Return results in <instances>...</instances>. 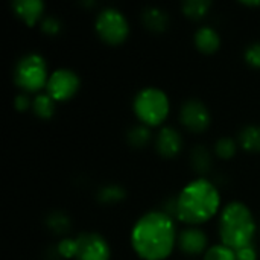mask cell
Returning <instances> with one entry per match:
<instances>
[{
	"label": "cell",
	"mask_w": 260,
	"mask_h": 260,
	"mask_svg": "<svg viewBox=\"0 0 260 260\" xmlns=\"http://www.w3.org/2000/svg\"><path fill=\"white\" fill-rule=\"evenodd\" d=\"M177 241L175 219L161 210L145 213L131 230V247L142 260L168 259Z\"/></svg>",
	"instance_id": "6da1fadb"
},
{
	"label": "cell",
	"mask_w": 260,
	"mask_h": 260,
	"mask_svg": "<svg viewBox=\"0 0 260 260\" xmlns=\"http://www.w3.org/2000/svg\"><path fill=\"white\" fill-rule=\"evenodd\" d=\"M177 198V219L197 227L212 219L221 207L218 187L204 177L187 183Z\"/></svg>",
	"instance_id": "7a4b0ae2"
},
{
	"label": "cell",
	"mask_w": 260,
	"mask_h": 260,
	"mask_svg": "<svg viewBox=\"0 0 260 260\" xmlns=\"http://www.w3.org/2000/svg\"><path fill=\"white\" fill-rule=\"evenodd\" d=\"M256 233V222L251 210L241 201L227 204L219 216V238L221 244L238 251L253 244Z\"/></svg>",
	"instance_id": "3957f363"
},
{
	"label": "cell",
	"mask_w": 260,
	"mask_h": 260,
	"mask_svg": "<svg viewBox=\"0 0 260 260\" xmlns=\"http://www.w3.org/2000/svg\"><path fill=\"white\" fill-rule=\"evenodd\" d=\"M133 110L140 123L152 128L161 125L168 119L171 104L163 90L157 87H145L134 96Z\"/></svg>",
	"instance_id": "277c9868"
},
{
	"label": "cell",
	"mask_w": 260,
	"mask_h": 260,
	"mask_svg": "<svg viewBox=\"0 0 260 260\" xmlns=\"http://www.w3.org/2000/svg\"><path fill=\"white\" fill-rule=\"evenodd\" d=\"M49 76L47 62L40 53L23 55L14 67V82L24 93H37L46 88Z\"/></svg>",
	"instance_id": "5b68a950"
},
{
	"label": "cell",
	"mask_w": 260,
	"mask_h": 260,
	"mask_svg": "<svg viewBox=\"0 0 260 260\" xmlns=\"http://www.w3.org/2000/svg\"><path fill=\"white\" fill-rule=\"evenodd\" d=\"M94 29L98 37L110 46L122 44L129 35V23L117 8H104L96 17Z\"/></svg>",
	"instance_id": "8992f818"
},
{
	"label": "cell",
	"mask_w": 260,
	"mask_h": 260,
	"mask_svg": "<svg viewBox=\"0 0 260 260\" xmlns=\"http://www.w3.org/2000/svg\"><path fill=\"white\" fill-rule=\"evenodd\" d=\"M81 87V79L72 69H56L50 73L46 91L55 102H66L72 99Z\"/></svg>",
	"instance_id": "52a82bcc"
},
{
	"label": "cell",
	"mask_w": 260,
	"mask_h": 260,
	"mask_svg": "<svg viewBox=\"0 0 260 260\" xmlns=\"http://www.w3.org/2000/svg\"><path fill=\"white\" fill-rule=\"evenodd\" d=\"M76 260H110L111 250L107 239L94 232H84L75 238Z\"/></svg>",
	"instance_id": "ba28073f"
},
{
	"label": "cell",
	"mask_w": 260,
	"mask_h": 260,
	"mask_svg": "<svg viewBox=\"0 0 260 260\" xmlns=\"http://www.w3.org/2000/svg\"><path fill=\"white\" fill-rule=\"evenodd\" d=\"M180 120L190 133H204L210 126V111L200 99H187L180 110Z\"/></svg>",
	"instance_id": "9c48e42d"
},
{
	"label": "cell",
	"mask_w": 260,
	"mask_h": 260,
	"mask_svg": "<svg viewBox=\"0 0 260 260\" xmlns=\"http://www.w3.org/2000/svg\"><path fill=\"white\" fill-rule=\"evenodd\" d=\"M207 244H209L207 235L198 227H189V229L183 230L178 235V241H177L178 248L187 256L206 254V251L209 250Z\"/></svg>",
	"instance_id": "30bf717a"
},
{
	"label": "cell",
	"mask_w": 260,
	"mask_h": 260,
	"mask_svg": "<svg viewBox=\"0 0 260 260\" xmlns=\"http://www.w3.org/2000/svg\"><path fill=\"white\" fill-rule=\"evenodd\" d=\"M155 148L163 158H174L183 149V137L175 128L165 126L157 134Z\"/></svg>",
	"instance_id": "8fae6325"
},
{
	"label": "cell",
	"mask_w": 260,
	"mask_h": 260,
	"mask_svg": "<svg viewBox=\"0 0 260 260\" xmlns=\"http://www.w3.org/2000/svg\"><path fill=\"white\" fill-rule=\"evenodd\" d=\"M14 14L29 27L35 26L44 12V3L41 0H15L12 2Z\"/></svg>",
	"instance_id": "7c38bea8"
},
{
	"label": "cell",
	"mask_w": 260,
	"mask_h": 260,
	"mask_svg": "<svg viewBox=\"0 0 260 260\" xmlns=\"http://www.w3.org/2000/svg\"><path fill=\"white\" fill-rule=\"evenodd\" d=\"M193 41H195L197 49L206 55H212V53L218 52V49L221 47V37H219L218 30L210 26H201L195 32Z\"/></svg>",
	"instance_id": "4fadbf2b"
},
{
	"label": "cell",
	"mask_w": 260,
	"mask_h": 260,
	"mask_svg": "<svg viewBox=\"0 0 260 260\" xmlns=\"http://www.w3.org/2000/svg\"><path fill=\"white\" fill-rule=\"evenodd\" d=\"M142 23L151 32H165L169 26V15L158 6H146L142 11Z\"/></svg>",
	"instance_id": "5bb4252c"
},
{
	"label": "cell",
	"mask_w": 260,
	"mask_h": 260,
	"mask_svg": "<svg viewBox=\"0 0 260 260\" xmlns=\"http://www.w3.org/2000/svg\"><path fill=\"white\" fill-rule=\"evenodd\" d=\"M213 165L212 152L204 145H197L190 151V166L198 175H206Z\"/></svg>",
	"instance_id": "9a60e30c"
},
{
	"label": "cell",
	"mask_w": 260,
	"mask_h": 260,
	"mask_svg": "<svg viewBox=\"0 0 260 260\" xmlns=\"http://www.w3.org/2000/svg\"><path fill=\"white\" fill-rule=\"evenodd\" d=\"M239 146H242L247 152L259 154L260 152V125L245 126L238 137Z\"/></svg>",
	"instance_id": "2e32d148"
},
{
	"label": "cell",
	"mask_w": 260,
	"mask_h": 260,
	"mask_svg": "<svg viewBox=\"0 0 260 260\" xmlns=\"http://www.w3.org/2000/svg\"><path fill=\"white\" fill-rule=\"evenodd\" d=\"M56 102L47 94V93H40L32 99V113L43 120L52 119L56 110Z\"/></svg>",
	"instance_id": "e0dca14e"
},
{
	"label": "cell",
	"mask_w": 260,
	"mask_h": 260,
	"mask_svg": "<svg viewBox=\"0 0 260 260\" xmlns=\"http://www.w3.org/2000/svg\"><path fill=\"white\" fill-rule=\"evenodd\" d=\"M151 140H152L151 128L143 123L134 125L126 131V142L134 149H142V148L148 146L151 143Z\"/></svg>",
	"instance_id": "ac0fdd59"
},
{
	"label": "cell",
	"mask_w": 260,
	"mask_h": 260,
	"mask_svg": "<svg viewBox=\"0 0 260 260\" xmlns=\"http://www.w3.org/2000/svg\"><path fill=\"white\" fill-rule=\"evenodd\" d=\"M46 227L53 233V235H67L72 229V221L67 213L61 210L50 212L46 216Z\"/></svg>",
	"instance_id": "d6986e66"
},
{
	"label": "cell",
	"mask_w": 260,
	"mask_h": 260,
	"mask_svg": "<svg viewBox=\"0 0 260 260\" xmlns=\"http://www.w3.org/2000/svg\"><path fill=\"white\" fill-rule=\"evenodd\" d=\"M126 197V192L119 184H105L98 192V201L102 204H117L123 201Z\"/></svg>",
	"instance_id": "ffe728a7"
},
{
	"label": "cell",
	"mask_w": 260,
	"mask_h": 260,
	"mask_svg": "<svg viewBox=\"0 0 260 260\" xmlns=\"http://www.w3.org/2000/svg\"><path fill=\"white\" fill-rule=\"evenodd\" d=\"M212 3L209 0H187L183 3V14L190 20H201L210 11Z\"/></svg>",
	"instance_id": "44dd1931"
},
{
	"label": "cell",
	"mask_w": 260,
	"mask_h": 260,
	"mask_svg": "<svg viewBox=\"0 0 260 260\" xmlns=\"http://www.w3.org/2000/svg\"><path fill=\"white\" fill-rule=\"evenodd\" d=\"M238 151V142L232 137H222L216 140L215 143V155L221 160H230L236 155Z\"/></svg>",
	"instance_id": "7402d4cb"
},
{
	"label": "cell",
	"mask_w": 260,
	"mask_h": 260,
	"mask_svg": "<svg viewBox=\"0 0 260 260\" xmlns=\"http://www.w3.org/2000/svg\"><path fill=\"white\" fill-rule=\"evenodd\" d=\"M204 260H236V251L224 244L212 245L206 251Z\"/></svg>",
	"instance_id": "603a6c76"
},
{
	"label": "cell",
	"mask_w": 260,
	"mask_h": 260,
	"mask_svg": "<svg viewBox=\"0 0 260 260\" xmlns=\"http://www.w3.org/2000/svg\"><path fill=\"white\" fill-rule=\"evenodd\" d=\"M41 30L46 34V35H58L61 30H62V23L59 18H56L55 15H47L41 20Z\"/></svg>",
	"instance_id": "cb8c5ba5"
},
{
	"label": "cell",
	"mask_w": 260,
	"mask_h": 260,
	"mask_svg": "<svg viewBox=\"0 0 260 260\" xmlns=\"http://www.w3.org/2000/svg\"><path fill=\"white\" fill-rule=\"evenodd\" d=\"M56 248L62 259H75V256H76V242L72 238L61 239V242L56 244Z\"/></svg>",
	"instance_id": "d4e9b609"
},
{
	"label": "cell",
	"mask_w": 260,
	"mask_h": 260,
	"mask_svg": "<svg viewBox=\"0 0 260 260\" xmlns=\"http://www.w3.org/2000/svg\"><path fill=\"white\" fill-rule=\"evenodd\" d=\"M244 58H245V61H247L248 66H251L254 69H260V41L251 43L245 49Z\"/></svg>",
	"instance_id": "484cf974"
},
{
	"label": "cell",
	"mask_w": 260,
	"mask_h": 260,
	"mask_svg": "<svg viewBox=\"0 0 260 260\" xmlns=\"http://www.w3.org/2000/svg\"><path fill=\"white\" fill-rule=\"evenodd\" d=\"M236 260H257L256 247L251 244V245H247V247L238 250L236 251Z\"/></svg>",
	"instance_id": "4316f807"
},
{
	"label": "cell",
	"mask_w": 260,
	"mask_h": 260,
	"mask_svg": "<svg viewBox=\"0 0 260 260\" xmlns=\"http://www.w3.org/2000/svg\"><path fill=\"white\" fill-rule=\"evenodd\" d=\"M14 107H15L20 113L27 111V110L32 108V99H30L26 93H21V94H18V96L14 99Z\"/></svg>",
	"instance_id": "83f0119b"
},
{
	"label": "cell",
	"mask_w": 260,
	"mask_h": 260,
	"mask_svg": "<svg viewBox=\"0 0 260 260\" xmlns=\"http://www.w3.org/2000/svg\"><path fill=\"white\" fill-rule=\"evenodd\" d=\"M241 3L244 6H250V8H257V6H260V0H242Z\"/></svg>",
	"instance_id": "f1b7e54d"
}]
</instances>
